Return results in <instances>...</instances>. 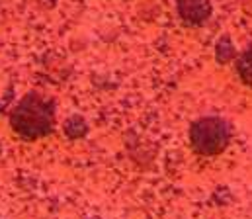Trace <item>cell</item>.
<instances>
[{
	"label": "cell",
	"instance_id": "cell-4",
	"mask_svg": "<svg viewBox=\"0 0 252 219\" xmlns=\"http://www.w3.org/2000/svg\"><path fill=\"white\" fill-rule=\"evenodd\" d=\"M237 73L243 78V82L252 84V43L241 53V57L237 61Z\"/></svg>",
	"mask_w": 252,
	"mask_h": 219
},
{
	"label": "cell",
	"instance_id": "cell-1",
	"mask_svg": "<svg viewBox=\"0 0 252 219\" xmlns=\"http://www.w3.org/2000/svg\"><path fill=\"white\" fill-rule=\"evenodd\" d=\"M10 125L26 139H39L53 131L55 102L39 92L26 94L10 114Z\"/></svg>",
	"mask_w": 252,
	"mask_h": 219
},
{
	"label": "cell",
	"instance_id": "cell-2",
	"mask_svg": "<svg viewBox=\"0 0 252 219\" xmlns=\"http://www.w3.org/2000/svg\"><path fill=\"white\" fill-rule=\"evenodd\" d=\"M231 141V127L219 116H205L191 124L189 143L197 155L213 156L223 153Z\"/></svg>",
	"mask_w": 252,
	"mask_h": 219
},
{
	"label": "cell",
	"instance_id": "cell-3",
	"mask_svg": "<svg viewBox=\"0 0 252 219\" xmlns=\"http://www.w3.org/2000/svg\"><path fill=\"white\" fill-rule=\"evenodd\" d=\"M180 18L189 26H201L209 20L213 8L209 0H176Z\"/></svg>",
	"mask_w": 252,
	"mask_h": 219
},
{
	"label": "cell",
	"instance_id": "cell-5",
	"mask_svg": "<svg viewBox=\"0 0 252 219\" xmlns=\"http://www.w3.org/2000/svg\"><path fill=\"white\" fill-rule=\"evenodd\" d=\"M233 57H235V47H233L231 39L225 35V37H221L219 43H217V61H219V63H229Z\"/></svg>",
	"mask_w": 252,
	"mask_h": 219
}]
</instances>
